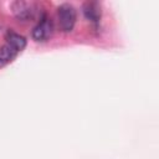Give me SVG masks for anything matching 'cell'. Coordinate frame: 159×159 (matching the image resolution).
Returning <instances> with one entry per match:
<instances>
[{
    "mask_svg": "<svg viewBox=\"0 0 159 159\" xmlns=\"http://www.w3.org/2000/svg\"><path fill=\"white\" fill-rule=\"evenodd\" d=\"M26 40L24 36L16 34V32H7L6 42L0 48V68L14 61V58L25 48Z\"/></svg>",
    "mask_w": 159,
    "mask_h": 159,
    "instance_id": "obj_1",
    "label": "cell"
},
{
    "mask_svg": "<svg viewBox=\"0 0 159 159\" xmlns=\"http://www.w3.org/2000/svg\"><path fill=\"white\" fill-rule=\"evenodd\" d=\"M76 24V9L71 4H62L57 9V25L63 32L72 31Z\"/></svg>",
    "mask_w": 159,
    "mask_h": 159,
    "instance_id": "obj_2",
    "label": "cell"
},
{
    "mask_svg": "<svg viewBox=\"0 0 159 159\" xmlns=\"http://www.w3.org/2000/svg\"><path fill=\"white\" fill-rule=\"evenodd\" d=\"M52 30H53L52 21L48 17L42 16L41 20L39 21V24L32 30V39L37 42L47 41L52 35Z\"/></svg>",
    "mask_w": 159,
    "mask_h": 159,
    "instance_id": "obj_3",
    "label": "cell"
},
{
    "mask_svg": "<svg viewBox=\"0 0 159 159\" xmlns=\"http://www.w3.org/2000/svg\"><path fill=\"white\" fill-rule=\"evenodd\" d=\"M83 12L87 19H89L93 22H98L101 17V7L94 1H87L83 5Z\"/></svg>",
    "mask_w": 159,
    "mask_h": 159,
    "instance_id": "obj_5",
    "label": "cell"
},
{
    "mask_svg": "<svg viewBox=\"0 0 159 159\" xmlns=\"http://www.w3.org/2000/svg\"><path fill=\"white\" fill-rule=\"evenodd\" d=\"M14 14L19 21H29L35 16V7L34 4L31 2H25V1H16L12 5Z\"/></svg>",
    "mask_w": 159,
    "mask_h": 159,
    "instance_id": "obj_4",
    "label": "cell"
}]
</instances>
